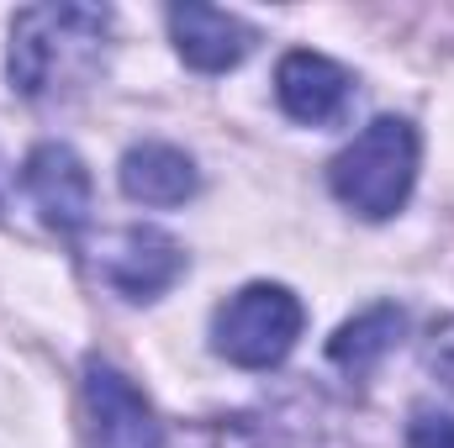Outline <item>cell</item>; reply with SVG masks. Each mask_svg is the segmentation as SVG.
Returning a JSON list of instances; mask_svg holds the SVG:
<instances>
[{"label":"cell","instance_id":"obj_1","mask_svg":"<svg viewBox=\"0 0 454 448\" xmlns=\"http://www.w3.org/2000/svg\"><path fill=\"white\" fill-rule=\"evenodd\" d=\"M112 16L101 5H27L11 21V80L21 96L48 101L74 90L101 58Z\"/></svg>","mask_w":454,"mask_h":448},{"label":"cell","instance_id":"obj_2","mask_svg":"<svg viewBox=\"0 0 454 448\" xmlns=\"http://www.w3.org/2000/svg\"><path fill=\"white\" fill-rule=\"evenodd\" d=\"M418 180V127L402 116H375L328 169V185L348 212L386 222L407 206Z\"/></svg>","mask_w":454,"mask_h":448},{"label":"cell","instance_id":"obj_3","mask_svg":"<svg viewBox=\"0 0 454 448\" xmlns=\"http://www.w3.org/2000/svg\"><path fill=\"white\" fill-rule=\"evenodd\" d=\"M301 322L307 312L286 285H243L212 317V348L238 369H270L296 348Z\"/></svg>","mask_w":454,"mask_h":448},{"label":"cell","instance_id":"obj_4","mask_svg":"<svg viewBox=\"0 0 454 448\" xmlns=\"http://www.w3.org/2000/svg\"><path fill=\"white\" fill-rule=\"evenodd\" d=\"M85 406L96 448H164V428L143 401V390L101 359L85 364Z\"/></svg>","mask_w":454,"mask_h":448},{"label":"cell","instance_id":"obj_5","mask_svg":"<svg viewBox=\"0 0 454 448\" xmlns=\"http://www.w3.org/2000/svg\"><path fill=\"white\" fill-rule=\"evenodd\" d=\"M21 185H27L32 206L43 212V222L53 232L74 237L80 227L90 222V169L80 164L74 148H64V143L32 148V158L21 169Z\"/></svg>","mask_w":454,"mask_h":448},{"label":"cell","instance_id":"obj_6","mask_svg":"<svg viewBox=\"0 0 454 448\" xmlns=\"http://www.w3.org/2000/svg\"><path fill=\"white\" fill-rule=\"evenodd\" d=\"M180 269H185V253H180V243H175L169 232H159V227H127L112 248H106V264H101L106 285L121 290L127 301H153V296H164V290L180 280Z\"/></svg>","mask_w":454,"mask_h":448},{"label":"cell","instance_id":"obj_7","mask_svg":"<svg viewBox=\"0 0 454 448\" xmlns=\"http://www.w3.org/2000/svg\"><path fill=\"white\" fill-rule=\"evenodd\" d=\"M169 32H175V48L191 69L201 74H223L232 64L248 58V48L259 42V32L217 5H169Z\"/></svg>","mask_w":454,"mask_h":448},{"label":"cell","instance_id":"obj_8","mask_svg":"<svg viewBox=\"0 0 454 448\" xmlns=\"http://www.w3.org/2000/svg\"><path fill=\"white\" fill-rule=\"evenodd\" d=\"M348 90H354L348 69H339L333 58H323V53H312V48L286 53L280 69H275V96H280L286 116H296V121H307V127L333 121V116L348 106Z\"/></svg>","mask_w":454,"mask_h":448},{"label":"cell","instance_id":"obj_9","mask_svg":"<svg viewBox=\"0 0 454 448\" xmlns=\"http://www.w3.org/2000/svg\"><path fill=\"white\" fill-rule=\"evenodd\" d=\"M201 190V174L191 164V153L169 148V143H137L121 158V196L137 206H180Z\"/></svg>","mask_w":454,"mask_h":448},{"label":"cell","instance_id":"obj_10","mask_svg":"<svg viewBox=\"0 0 454 448\" xmlns=\"http://www.w3.org/2000/svg\"><path fill=\"white\" fill-rule=\"evenodd\" d=\"M407 328V317L396 312V306H370V312H359L354 322H343L333 343H328V359L348 369V375H370L391 348H396V337Z\"/></svg>","mask_w":454,"mask_h":448},{"label":"cell","instance_id":"obj_11","mask_svg":"<svg viewBox=\"0 0 454 448\" xmlns=\"http://www.w3.org/2000/svg\"><path fill=\"white\" fill-rule=\"evenodd\" d=\"M407 448H454V417L450 412H418L407 428Z\"/></svg>","mask_w":454,"mask_h":448},{"label":"cell","instance_id":"obj_12","mask_svg":"<svg viewBox=\"0 0 454 448\" xmlns=\"http://www.w3.org/2000/svg\"><path fill=\"white\" fill-rule=\"evenodd\" d=\"M428 369L454 390V317L444 328H434V337H428Z\"/></svg>","mask_w":454,"mask_h":448}]
</instances>
